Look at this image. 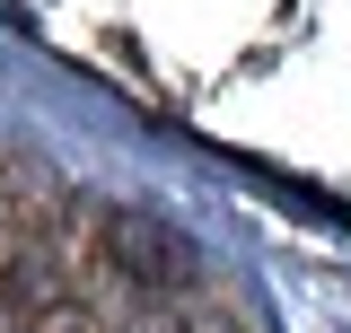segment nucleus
Instances as JSON below:
<instances>
[{
	"mask_svg": "<svg viewBox=\"0 0 351 333\" xmlns=\"http://www.w3.org/2000/svg\"><path fill=\"white\" fill-rule=\"evenodd\" d=\"M106 246H114V263H123L132 281H149V290H184V281H193V246L176 237L167 219L114 210V219H106Z\"/></svg>",
	"mask_w": 351,
	"mask_h": 333,
	"instance_id": "1",
	"label": "nucleus"
}]
</instances>
